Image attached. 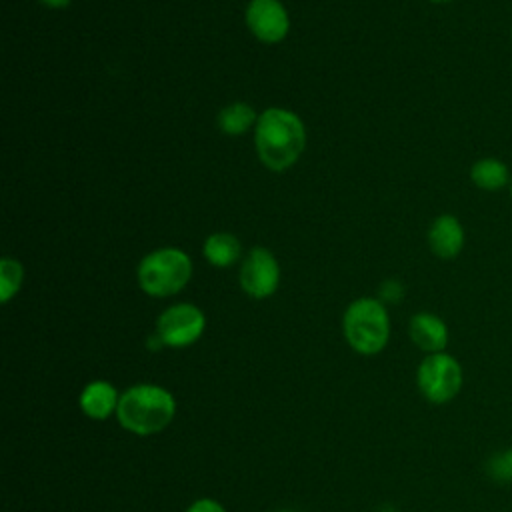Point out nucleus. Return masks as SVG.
<instances>
[{"label": "nucleus", "mask_w": 512, "mask_h": 512, "mask_svg": "<svg viewBox=\"0 0 512 512\" xmlns=\"http://www.w3.org/2000/svg\"><path fill=\"white\" fill-rule=\"evenodd\" d=\"M246 24L264 44L284 40L290 30V18L280 0H250L246 6Z\"/></svg>", "instance_id": "6e6552de"}, {"label": "nucleus", "mask_w": 512, "mask_h": 512, "mask_svg": "<svg viewBox=\"0 0 512 512\" xmlns=\"http://www.w3.org/2000/svg\"><path fill=\"white\" fill-rule=\"evenodd\" d=\"M470 180L476 188H480L484 192L504 190L512 182L506 162H502L500 158H494V156L478 158L470 166Z\"/></svg>", "instance_id": "f8f14e48"}, {"label": "nucleus", "mask_w": 512, "mask_h": 512, "mask_svg": "<svg viewBox=\"0 0 512 512\" xmlns=\"http://www.w3.org/2000/svg\"><path fill=\"white\" fill-rule=\"evenodd\" d=\"M402 294H404V288H402V284L396 282V280H388V282H384V284L380 286V296H382V300L398 302V300L402 298Z\"/></svg>", "instance_id": "f3484780"}, {"label": "nucleus", "mask_w": 512, "mask_h": 512, "mask_svg": "<svg viewBox=\"0 0 512 512\" xmlns=\"http://www.w3.org/2000/svg\"><path fill=\"white\" fill-rule=\"evenodd\" d=\"M256 122H258V116L254 108L246 102H232L224 106L218 114V128L228 136L244 134Z\"/></svg>", "instance_id": "4468645a"}, {"label": "nucleus", "mask_w": 512, "mask_h": 512, "mask_svg": "<svg viewBox=\"0 0 512 512\" xmlns=\"http://www.w3.org/2000/svg\"><path fill=\"white\" fill-rule=\"evenodd\" d=\"M24 270L16 258L4 256L0 260V300L6 304L22 286Z\"/></svg>", "instance_id": "2eb2a0df"}, {"label": "nucleus", "mask_w": 512, "mask_h": 512, "mask_svg": "<svg viewBox=\"0 0 512 512\" xmlns=\"http://www.w3.org/2000/svg\"><path fill=\"white\" fill-rule=\"evenodd\" d=\"M426 240H428L430 250L438 258H442V260L456 258L462 252L464 242H466L464 226L454 214H440L432 220Z\"/></svg>", "instance_id": "1a4fd4ad"}, {"label": "nucleus", "mask_w": 512, "mask_h": 512, "mask_svg": "<svg viewBox=\"0 0 512 512\" xmlns=\"http://www.w3.org/2000/svg\"><path fill=\"white\" fill-rule=\"evenodd\" d=\"M120 396L116 388L106 380H94L80 392V408L92 420H106L114 410H118Z\"/></svg>", "instance_id": "9b49d317"}, {"label": "nucleus", "mask_w": 512, "mask_h": 512, "mask_svg": "<svg viewBox=\"0 0 512 512\" xmlns=\"http://www.w3.org/2000/svg\"><path fill=\"white\" fill-rule=\"evenodd\" d=\"M240 240L230 232H214L204 242V258L218 268L232 266L240 258Z\"/></svg>", "instance_id": "ddd939ff"}, {"label": "nucleus", "mask_w": 512, "mask_h": 512, "mask_svg": "<svg viewBox=\"0 0 512 512\" xmlns=\"http://www.w3.org/2000/svg\"><path fill=\"white\" fill-rule=\"evenodd\" d=\"M192 276V260L180 248H160L146 254L138 264L140 288L156 298L180 292Z\"/></svg>", "instance_id": "7ed1b4c3"}, {"label": "nucleus", "mask_w": 512, "mask_h": 512, "mask_svg": "<svg viewBox=\"0 0 512 512\" xmlns=\"http://www.w3.org/2000/svg\"><path fill=\"white\" fill-rule=\"evenodd\" d=\"M116 414L128 432L150 436L172 422L176 414V400L162 386L136 384L120 396Z\"/></svg>", "instance_id": "f03ea898"}, {"label": "nucleus", "mask_w": 512, "mask_h": 512, "mask_svg": "<svg viewBox=\"0 0 512 512\" xmlns=\"http://www.w3.org/2000/svg\"><path fill=\"white\" fill-rule=\"evenodd\" d=\"M280 512H286V510H280Z\"/></svg>", "instance_id": "5701e85b"}, {"label": "nucleus", "mask_w": 512, "mask_h": 512, "mask_svg": "<svg viewBox=\"0 0 512 512\" xmlns=\"http://www.w3.org/2000/svg\"><path fill=\"white\" fill-rule=\"evenodd\" d=\"M486 472L498 484H512V448L494 452L486 462Z\"/></svg>", "instance_id": "dca6fc26"}, {"label": "nucleus", "mask_w": 512, "mask_h": 512, "mask_svg": "<svg viewBox=\"0 0 512 512\" xmlns=\"http://www.w3.org/2000/svg\"><path fill=\"white\" fill-rule=\"evenodd\" d=\"M508 192H510V198H512V182H510V186H508Z\"/></svg>", "instance_id": "412c9836"}, {"label": "nucleus", "mask_w": 512, "mask_h": 512, "mask_svg": "<svg viewBox=\"0 0 512 512\" xmlns=\"http://www.w3.org/2000/svg\"><path fill=\"white\" fill-rule=\"evenodd\" d=\"M408 332L412 342L428 354L444 352V348L448 346V326L440 316L432 312L414 314L410 318Z\"/></svg>", "instance_id": "9d476101"}, {"label": "nucleus", "mask_w": 512, "mask_h": 512, "mask_svg": "<svg viewBox=\"0 0 512 512\" xmlns=\"http://www.w3.org/2000/svg\"><path fill=\"white\" fill-rule=\"evenodd\" d=\"M344 336L360 354H378L390 336V318L380 300L358 298L344 312Z\"/></svg>", "instance_id": "20e7f679"}, {"label": "nucleus", "mask_w": 512, "mask_h": 512, "mask_svg": "<svg viewBox=\"0 0 512 512\" xmlns=\"http://www.w3.org/2000/svg\"><path fill=\"white\" fill-rule=\"evenodd\" d=\"M254 144L262 164L282 172L296 164L306 146L302 120L286 108H268L258 116Z\"/></svg>", "instance_id": "f257e3e1"}, {"label": "nucleus", "mask_w": 512, "mask_h": 512, "mask_svg": "<svg viewBox=\"0 0 512 512\" xmlns=\"http://www.w3.org/2000/svg\"><path fill=\"white\" fill-rule=\"evenodd\" d=\"M186 512H226L224 506L212 498H200L192 506H188Z\"/></svg>", "instance_id": "a211bd4d"}, {"label": "nucleus", "mask_w": 512, "mask_h": 512, "mask_svg": "<svg viewBox=\"0 0 512 512\" xmlns=\"http://www.w3.org/2000/svg\"><path fill=\"white\" fill-rule=\"evenodd\" d=\"M510 40H512V28H510Z\"/></svg>", "instance_id": "4be33fe9"}, {"label": "nucleus", "mask_w": 512, "mask_h": 512, "mask_svg": "<svg viewBox=\"0 0 512 512\" xmlns=\"http://www.w3.org/2000/svg\"><path fill=\"white\" fill-rule=\"evenodd\" d=\"M206 326L202 310L194 304L182 302L166 308L156 320V336L164 346L184 348L194 344Z\"/></svg>", "instance_id": "423d86ee"}, {"label": "nucleus", "mask_w": 512, "mask_h": 512, "mask_svg": "<svg viewBox=\"0 0 512 512\" xmlns=\"http://www.w3.org/2000/svg\"><path fill=\"white\" fill-rule=\"evenodd\" d=\"M44 6L48 8H54V10H60V8H66L72 0H40Z\"/></svg>", "instance_id": "6ab92c4d"}, {"label": "nucleus", "mask_w": 512, "mask_h": 512, "mask_svg": "<svg viewBox=\"0 0 512 512\" xmlns=\"http://www.w3.org/2000/svg\"><path fill=\"white\" fill-rule=\"evenodd\" d=\"M280 282V268L270 250L252 248L240 268V286L252 298H268L276 292Z\"/></svg>", "instance_id": "0eeeda50"}, {"label": "nucleus", "mask_w": 512, "mask_h": 512, "mask_svg": "<svg viewBox=\"0 0 512 512\" xmlns=\"http://www.w3.org/2000/svg\"><path fill=\"white\" fill-rule=\"evenodd\" d=\"M430 2H434V4H446V2H452V0H430Z\"/></svg>", "instance_id": "aec40b11"}, {"label": "nucleus", "mask_w": 512, "mask_h": 512, "mask_svg": "<svg viewBox=\"0 0 512 512\" xmlns=\"http://www.w3.org/2000/svg\"><path fill=\"white\" fill-rule=\"evenodd\" d=\"M462 382V366L448 352L426 354L416 372L418 390L432 404H446L454 400L462 388Z\"/></svg>", "instance_id": "39448f33"}]
</instances>
